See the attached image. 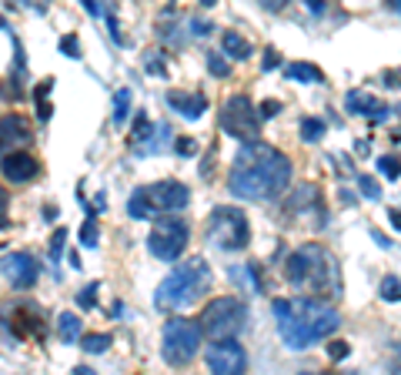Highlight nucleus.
<instances>
[{
  "mask_svg": "<svg viewBox=\"0 0 401 375\" xmlns=\"http://www.w3.org/2000/svg\"><path fill=\"white\" fill-rule=\"evenodd\" d=\"M291 175L294 168L284 151L251 138L241 144L234 161H231L228 188L241 201H274L288 191Z\"/></svg>",
  "mask_w": 401,
  "mask_h": 375,
  "instance_id": "1",
  "label": "nucleus"
},
{
  "mask_svg": "<svg viewBox=\"0 0 401 375\" xmlns=\"http://www.w3.org/2000/svg\"><path fill=\"white\" fill-rule=\"evenodd\" d=\"M274 315H278L281 342L294 352L335 335V329L341 325L338 309H331L328 302H315V298H278Z\"/></svg>",
  "mask_w": 401,
  "mask_h": 375,
  "instance_id": "2",
  "label": "nucleus"
},
{
  "mask_svg": "<svg viewBox=\"0 0 401 375\" xmlns=\"http://www.w3.org/2000/svg\"><path fill=\"white\" fill-rule=\"evenodd\" d=\"M284 275L294 288H311L325 298L341 295V272H338L335 255L321 248V245H304L298 252L288 255Z\"/></svg>",
  "mask_w": 401,
  "mask_h": 375,
  "instance_id": "3",
  "label": "nucleus"
},
{
  "mask_svg": "<svg viewBox=\"0 0 401 375\" xmlns=\"http://www.w3.org/2000/svg\"><path fill=\"white\" fill-rule=\"evenodd\" d=\"M211 288V268L204 258H191L187 265H177L154 292V305L161 312H177L194 305L197 298Z\"/></svg>",
  "mask_w": 401,
  "mask_h": 375,
  "instance_id": "4",
  "label": "nucleus"
},
{
  "mask_svg": "<svg viewBox=\"0 0 401 375\" xmlns=\"http://www.w3.org/2000/svg\"><path fill=\"white\" fill-rule=\"evenodd\" d=\"M248 322V305L234 295H221L214 302H207L201 312V335L207 339H234Z\"/></svg>",
  "mask_w": 401,
  "mask_h": 375,
  "instance_id": "5",
  "label": "nucleus"
},
{
  "mask_svg": "<svg viewBox=\"0 0 401 375\" xmlns=\"http://www.w3.org/2000/svg\"><path fill=\"white\" fill-rule=\"evenodd\" d=\"M197 349H201V325L191 319H167L161 332V355L164 362L181 369V365L194 362Z\"/></svg>",
  "mask_w": 401,
  "mask_h": 375,
  "instance_id": "6",
  "label": "nucleus"
},
{
  "mask_svg": "<svg viewBox=\"0 0 401 375\" xmlns=\"http://www.w3.org/2000/svg\"><path fill=\"white\" fill-rule=\"evenodd\" d=\"M207 238L211 245H217L221 252H244L251 242V228H248V218L241 208H221L211 211V221H207Z\"/></svg>",
  "mask_w": 401,
  "mask_h": 375,
  "instance_id": "7",
  "label": "nucleus"
},
{
  "mask_svg": "<svg viewBox=\"0 0 401 375\" xmlns=\"http://www.w3.org/2000/svg\"><path fill=\"white\" fill-rule=\"evenodd\" d=\"M187 242H191V228L181 218H164L154 225V232L147 235V252L161 262H177L184 255Z\"/></svg>",
  "mask_w": 401,
  "mask_h": 375,
  "instance_id": "8",
  "label": "nucleus"
},
{
  "mask_svg": "<svg viewBox=\"0 0 401 375\" xmlns=\"http://www.w3.org/2000/svg\"><path fill=\"white\" fill-rule=\"evenodd\" d=\"M258 128H261V114L254 111L251 98L234 94V98L224 101V108H221V131L238 138V141H251V138H258Z\"/></svg>",
  "mask_w": 401,
  "mask_h": 375,
  "instance_id": "9",
  "label": "nucleus"
},
{
  "mask_svg": "<svg viewBox=\"0 0 401 375\" xmlns=\"http://www.w3.org/2000/svg\"><path fill=\"white\" fill-rule=\"evenodd\" d=\"M207 369L214 375H241L248 369V355L234 339H214V345L204 355Z\"/></svg>",
  "mask_w": 401,
  "mask_h": 375,
  "instance_id": "10",
  "label": "nucleus"
},
{
  "mask_svg": "<svg viewBox=\"0 0 401 375\" xmlns=\"http://www.w3.org/2000/svg\"><path fill=\"white\" fill-rule=\"evenodd\" d=\"M147 195V205H151V215H167V211H181L187 208L191 201V191H187L181 181H157V185L144 188Z\"/></svg>",
  "mask_w": 401,
  "mask_h": 375,
  "instance_id": "11",
  "label": "nucleus"
},
{
  "mask_svg": "<svg viewBox=\"0 0 401 375\" xmlns=\"http://www.w3.org/2000/svg\"><path fill=\"white\" fill-rule=\"evenodd\" d=\"M0 272H4V278H7L14 288H33V282H37V262H33V255H27V252L4 255Z\"/></svg>",
  "mask_w": 401,
  "mask_h": 375,
  "instance_id": "12",
  "label": "nucleus"
},
{
  "mask_svg": "<svg viewBox=\"0 0 401 375\" xmlns=\"http://www.w3.org/2000/svg\"><path fill=\"white\" fill-rule=\"evenodd\" d=\"M0 171L14 185H27V181H33V178L41 175V161L33 155H27V151H7L4 161H0Z\"/></svg>",
  "mask_w": 401,
  "mask_h": 375,
  "instance_id": "13",
  "label": "nucleus"
},
{
  "mask_svg": "<svg viewBox=\"0 0 401 375\" xmlns=\"http://www.w3.org/2000/svg\"><path fill=\"white\" fill-rule=\"evenodd\" d=\"M14 335L17 339H43V315L37 305L31 302H21V305H14Z\"/></svg>",
  "mask_w": 401,
  "mask_h": 375,
  "instance_id": "14",
  "label": "nucleus"
},
{
  "mask_svg": "<svg viewBox=\"0 0 401 375\" xmlns=\"http://www.w3.org/2000/svg\"><path fill=\"white\" fill-rule=\"evenodd\" d=\"M33 138L31 131V121L24 114H7L0 118V151L4 148H14V144H27Z\"/></svg>",
  "mask_w": 401,
  "mask_h": 375,
  "instance_id": "15",
  "label": "nucleus"
},
{
  "mask_svg": "<svg viewBox=\"0 0 401 375\" xmlns=\"http://www.w3.org/2000/svg\"><path fill=\"white\" fill-rule=\"evenodd\" d=\"M167 104H171V111H177L181 118H187V121H197L207 111L204 94H184V91H171V94H167Z\"/></svg>",
  "mask_w": 401,
  "mask_h": 375,
  "instance_id": "16",
  "label": "nucleus"
},
{
  "mask_svg": "<svg viewBox=\"0 0 401 375\" xmlns=\"http://www.w3.org/2000/svg\"><path fill=\"white\" fill-rule=\"evenodd\" d=\"M345 111L348 114H365V118H371V121H385V118L391 114L388 108H378V101L371 98V94H361V91H348Z\"/></svg>",
  "mask_w": 401,
  "mask_h": 375,
  "instance_id": "17",
  "label": "nucleus"
},
{
  "mask_svg": "<svg viewBox=\"0 0 401 375\" xmlns=\"http://www.w3.org/2000/svg\"><path fill=\"white\" fill-rule=\"evenodd\" d=\"M221 44H224V57H234V61H248L251 51H254V47H251L238 31H224Z\"/></svg>",
  "mask_w": 401,
  "mask_h": 375,
  "instance_id": "18",
  "label": "nucleus"
},
{
  "mask_svg": "<svg viewBox=\"0 0 401 375\" xmlns=\"http://www.w3.org/2000/svg\"><path fill=\"white\" fill-rule=\"evenodd\" d=\"M284 74H288L291 81H301V84H321V81H325L321 67L304 64V61H294V64H288V67H284Z\"/></svg>",
  "mask_w": 401,
  "mask_h": 375,
  "instance_id": "19",
  "label": "nucleus"
},
{
  "mask_svg": "<svg viewBox=\"0 0 401 375\" xmlns=\"http://www.w3.org/2000/svg\"><path fill=\"white\" fill-rule=\"evenodd\" d=\"M57 332H61V339H64L67 345H74L77 339H80V319H77L74 312H64L61 322H57Z\"/></svg>",
  "mask_w": 401,
  "mask_h": 375,
  "instance_id": "20",
  "label": "nucleus"
},
{
  "mask_svg": "<svg viewBox=\"0 0 401 375\" xmlns=\"http://www.w3.org/2000/svg\"><path fill=\"white\" fill-rule=\"evenodd\" d=\"M127 211H130V218H151V205H147V195H144V188L130 195Z\"/></svg>",
  "mask_w": 401,
  "mask_h": 375,
  "instance_id": "21",
  "label": "nucleus"
},
{
  "mask_svg": "<svg viewBox=\"0 0 401 375\" xmlns=\"http://www.w3.org/2000/svg\"><path fill=\"white\" fill-rule=\"evenodd\" d=\"M127 114H130V91H118V98H114V124H124L127 121Z\"/></svg>",
  "mask_w": 401,
  "mask_h": 375,
  "instance_id": "22",
  "label": "nucleus"
},
{
  "mask_svg": "<svg viewBox=\"0 0 401 375\" xmlns=\"http://www.w3.org/2000/svg\"><path fill=\"white\" fill-rule=\"evenodd\" d=\"M301 138L304 141H321L325 138V121H318V118H304L301 121Z\"/></svg>",
  "mask_w": 401,
  "mask_h": 375,
  "instance_id": "23",
  "label": "nucleus"
},
{
  "mask_svg": "<svg viewBox=\"0 0 401 375\" xmlns=\"http://www.w3.org/2000/svg\"><path fill=\"white\" fill-rule=\"evenodd\" d=\"M381 298L385 302H401V278L388 275L385 282H381Z\"/></svg>",
  "mask_w": 401,
  "mask_h": 375,
  "instance_id": "24",
  "label": "nucleus"
},
{
  "mask_svg": "<svg viewBox=\"0 0 401 375\" xmlns=\"http://www.w3.org/2000/svg\"><path fill=\"white\" fill-rule=\"evenodd\" d=\"M108 345H110V335H87L84 339V352H90V355H100V352H108Z\"/></svg>",
  "mask_w": 401,
  "mask_h": 375,
  "instance_id": "25",
  "label": "nucleus"
},
{
  "mask_svg": "<svg viewBox=\"0 0 401 375\" xmlns=\"http://www.w3.org/2000/svg\"><path fill=\"white\" fill-rule=\"evenodd\" d=\"M378 171L385 178H401V161L395 155H385V158H378Z\"/></svg>",
  "mask_w": 401,
  "mask_h": 375,
  "instance_id": "26",
  "label": "nucleus"
},
{
  "mask_svg": "<svg viewBox=\"0 0 401 375\" xmlns=\"http://www.w3.org/2000/svg\"><path fill=\"white\" fill-rule=\"evenodd\" d=\"M207 71H211L214 78H228V61L217 54V51H211V54H207Z\"/></svg>",
  "mask_w": 401,
  "mask_h": 375,
  "instance_id": "27",
  "label": "nucleus"
},
{
  "mask_svg": "<svg viewBox=\"0 0 401 375\" xmlns=\"http://www.w3.org/2000/svg\"><path fill=\"white\" fill-rule=\"evenodd\" d=\"M358 188H361V195H365L368 201H381V188H378V181H375V178H361Z\"/></svg>",
  "mask_w": 401,
  "mask_h": 375,
  "instance_id": "28",
  "label": "nucleus"
},
{
  "mask_svg": "<svg viewBox=\"0 0 401 375\" xmlns=\"http://www.w3.org/2000/svg\"><path fill=\"white\" fill-rule=\"evenodd\" d=\"M80 245H84V248H94V245H98V225H94V221H87L84 228H80Z\"/></svg>",
  "mask_w": 401,
  "mask_h": 375,
  "instance_id": "29",
  "label": "nucleus"
},
{
  "mask_svg": "<svg viewBox=\"0 0 401 375\" xmlns=\"http://www.w3.org/2000/svg\"><path fill=\"white\" fill-rule=\"evenodd\" d=\"M7 211H11V195H7V188L0 185V228H7V225H11Z\"/></svg>",
  "mask_w": 401,
  "mask_h": 375,
  "instance_id": "30",
  "label": "nucleus"
},
{
  "mask_svg": "<svg viewBox=\"0 0 401 375\" xmlns=\"http://www.w3.org/2000/svg\"><path fill=\"white\" fill-rule=\"evenodd\" d=\"M64 242H67V232H64V228H57L54 242H51V258H54V262L61 258V252H64Z\"/></svg>",
  "mask_w": 401,
  "mask_h": 375,
  "instance_id": "31",
  "label": "nucleus"
},
{
  "mask_svg": "<svg viewBox=\"0 0 401 375\" xmlns=\"http://www.w3.org/2000/svg\"><path fill=\"white\" fill-rule=\"evenodd\" d=\"M328 355H331V362H341V359L351 355V349H348V342H331L328 345Z\"/></svg>",
  "mask_w": 401,
  "mask_h": 375,
  "instance_id": "32",
  "label": "nucleus"
},
{
  "mask_svg": "<svg viewBox=\"0 0 401 375\" xmlns=\"http://www.w3.org/2000/svg\"><path fill=\"white\" fill-rule=\"evenodd\" d=\"M147 128H151V121H147V114H137V121H134V141H144L147 138Z\"/></svg>",
  "mask_w": 401,
  "mask_h": 375,
  "instance_id": "33",
  "label": "nucleus"
},
{
  "mask_svg": "<svg viewBox=\"0 0 401 375\" xmlns=\"http://www.w3.org/2000/svg\"><path fill=\"white\" fill-rule=\"evenodd\" d=\"M94 302H98V285H87L84 292H80V305H84V309H90Z\"/></svg>",
  "mask_w": 401,
  "mask_h": 375,
  "instance_id": "34",
  "label": "nucleus"
},
{
  "mask_svg": "<svg viewBox=\"0 0 401 375\" xmlns=\"http://www.w3.org/2000/svg\"><path fill=\"white\" fill-rule=\"evenodd\" d=\"M61 51H64V54H71V57H80V47H77V37H64V41H61Z\"/></svg>",
  "mask_w": 401,
  "mask_h": 375,
  "instance_id": "35",
  "label": "nucleus"
},
{
  "mask_svg": "<svg viewBox=\"0 0 401 375\" xmlns=\"http://www.w3.org/2000/svg\"><path fill=\"white\" fill-rule=\"evenodd\" d=\"M278 111H281V104H278V101H264V104H261V118H274Z\"/></svg>",
  "mask_w": 401,
  "mask_h": 375,
  "instance_id": "36",
  "label": "nucleus"
},
{
  "mask_svg": "<svg viewBox=\"0 0 401 375\" xmlns=\"http://www.w3.org/2000/svg\"><path fill=\"white\" fill-rule=\"evenodd\" d=\"M174 148H177V151H181V155H191V151H194L197 144H194V141H191V138H181V141L174 144Z\"/></svg>",
  "mask_w": 401,
  "mask_h": 375,
  "instance_id": "37",
  "label": "nucleus"
},
{
  "mask_svg": "<svg viewBox=\"0 0 401 375\" xmlns=\"http://www.w3.org/2000/svg\"><path fill=\"white\" fill-rule=\"evenodd\" d=\"M144 64H147V71H154V74H161L164 78V61L161 57H151V61H144Z\"/></svg>",
  "mask_w": 401,
  "mask_h": 375,
  "instance_id": "38",
  "label": "nucleus"
},
{
  "mask_svg": "<svg viewBox=\"0 0 401 375\" xmlns=\"http://www.w3.org/2000/svg\"><path fill=\"white\" fill-rule=\"evenodd\" d=\"M284 4H288V0H261V7H264V11H281Z\"/></svg>",
  "mask_w": 401,
  "mask_h": 375,
  "instance_id": "39",
  "label": "nucleus"
},
{
  "mask_svg": "<svg viewBox=\"0 0 401 375\" xmlns=\"http://www.w3.org/2000/svg\"><path fill=\"white\" fill-rule=\"evenodd\" d=\"M271 67H278V54L268 51V54H264V71H271Z\"/></svg>",
  "mask_w": 401,
  "mask_h": 375,
  "instance_id": "40",
  "label": "nucleus"
},
{
  "mask_svg": "<svg viewBox=\"0 0 401 375\" xmlns=\"http://www.w3.org/2000/svg\"><path fill=\"white\" fill-rule=\"evenodd\" d=\"M304 4L311 7V14H321V11H325V0H304Z\"/></svg>",
  "mask_w": 401,
  "mask_h": 375,
  "instance_id": "41",
  "label": "nucleus"
},
{
  "mask_svg": "<svg viewBox=\"0 0 401 375\" xmlns=\"http://www.w3.org/2000/svg\"><path fill=\"white\" fill-rule=\"evenodd\" d=\"M371 238H375V242H378L381 248H391V242H388V238H385V235H381V232H371Z\"/></svg>",
  "mask_w": 401,
  "mask_h": 375,
  "instance_id": "42",
  "label": "nucleus"
},
{
  "mask_svg": "<svg viewBox=\"0 0 401 375\" xmlns=\"http://www.w3.org/2000/svg\"><path fill=\"white\" fill-rule=\"evenodd\" d=\"M207 31H211V24L207 21H194V34H207Z\"/></svg>",
  "mask_w": 401,
  "mask_h": 375,
  "instance_id": "43",
  "label": "nucleus"
},
{
  "mask_svg": "<svg viewBox=\"0 0 401 375\" xmlns=\"http://www.w3.org/2000/svg\"><path fill=\"white\" fill-rule=\"evenodd\" d=\"M388 218H391V225L401 232V215H398V211H388Z\"/></svg>",
  "mask_w": 401,
  "mask_h": 375,
  "instance_id": "44",
  "label": "nucleus"
},
{
  "mask_svg": "<svg viewBox=\"0 0 401 375\" xmlns=\"http://www.w3.org/2000/svg\"><path fill=\"white\" fill-rule=\"evenodd\" d=\"M385 4H388V7H391L395 14H401V0H385Z\"/></svg>",
  "mask_w": 401,
  "mask_h": 375,
  "instance_id": "45",
  "label": "nucleus"
},
{
  "mask_svg": "<svg viewBox=\"0 0 401 375\" xmlns=\"http://www.w3.org/2000/svg\"><path fill=\"white\" fill-rule=\"evenodd\" d=\"M201 4H204V7H214V4H217V0H201Z\"/></svg>",
  "mask_w": 401,
  "mask_h": 375,
  "instance_id": "46",
  "label": "nucleus"
}]
</instances>
